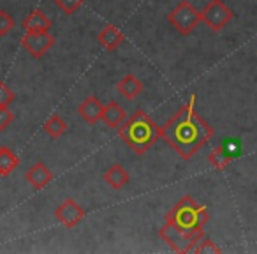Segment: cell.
<instances>
[{"mask_svg":"<svg viewBox=\"0 0 257 254\" xmlns=\"http://www.w3.org/2000/svg\"><path fill=\"white\" fill-rule=\"evenodd\" d=\"M213 127L196 111V96L161 127L162 138L185 161L192 159L213 138Z\"/></svg>","mask_w":257,"mask_h":254,"instance_id":"cell-1","label":"cell"},{"mask_svg":"<svg viewBox=\"0 0 257 254\" xmlns=\"http://www.w3.org/2000/svg\"><path fill=\"white\" fill-rule=\"evenodd\" d=\"M118 134L128 147L140 155L147 154L148 148L154 143H157L159 138H162L161 127L143 110L134 111L131 117L125 118L123 124L118 127Z\"/></svg>","mask_w":257,"mask_h":254,"instance_id":"cell-2","label":"cell"},{"mask_svg":"<svg viewBox=\"0 0 257 254\" xmlns=\"http://www.w3.org/2000/svg\"><path fill=\"white\" fill-rule=\"evenodd\" d=\"M208 219H210L208 208L197 203L192 196H183L166 214V222L185 231H201L206 226Z\"/></svg>","mask_w":257,"mask_h":254,"instance_id":"cell-3","label":"cell"},{"mask_svg":"<svg viewBox=\"0 0 257 254\" xmlns=\"http://www.w3.org/2000/svg\"><path fill=\"white\" fill-rule=\"evenodd\" d=\"M161 238L171 247L175 252H192L194 247L199 243V240L204 238V229L201 231H185V229H180L176 226L166 222L164 226L159 231Z\"/></svg>","mask_w":257,"mask_h":254,"instance_id":"cell-4","label":"cell"},{"mask_svg":"<svg viewBox=\"0 0 257 254\" xmlns=\"http://www.w3.org/2000/svg\"><path fill=\"white\" fill-rule=\"evenodd\" d=\"M168 20L182 36H189V34H192V30L199 25L201 11H197L189 0H182V2H178L176 8L169 13Z\"/></svg>","mask_w":257,"mask_h":254,"instance_id":"cell-5","label":"cell"},{"mask_svg":"<svg viewBox=\"0 0 257 254\" xmlns=\"http://www.w3.org/2000/svg\"><path fill=\"white\" fill-rule=\"evenodd\" d=\"M232 18H234V13L225 6L224 0H210L201 11V22L206 23L213 32H220Z\"/></svg>","mask_w":257,"mask_h":254,"instance_id":"cell-6","label":"cell"},{"mask_svg":"<svg viewBox=\"0 0 257 254\" xmlns=\"http://www.w3.org/2000/svg\"><path fill=\"white\" fill-rule=\"evenodd\" d=\"M22 44L34 58H43L53 48L55 37L50 34V30H34V32H25V36L22 37Z\"/></svg>","mask_w":257,"mask_h":254,"instance_id":"cell-7","label":"cell"},{"mask_svg":"<svg viewBox=\"0 0 257 254\" xmlns=\"http://www.w3.org/2000/svg\"><path fill=\"white\" fill-rule=\"evenodd\" d=\"M55 217H57L58 221L65 226V228L72 229L83 221V217H85V210L76 203V200L67 198V200H64L57 207V210H55Z\"/></svg>","mask_w":257,"mask_h":254,"instance_id":"cell-8","label":"cell"},{"mask_svg":"<svg viewBox=\"0 0 257 254\" xmlns=\"http://www.w3.org/2000/svg\"><path fill=\"white\" fill-rule=\"evenodd\" d=\"M53 179L55 177H53V173H51V170L48 168L43 161L34 162L29 168V172L25 173V180L34 189H44V187L53 182Z\"/></svg>","mask_w":257,"mask_h":254,"instance_id":"cell-9","label":"cell"},{"mask_svg":"<svg viewBox=\"0 0 257 254\" xmlns=\"http://www.w3.org/2000/svg\"><path fill=\"white\" fill-rule=\"evenodd\" d=\"M102 110H104V104L100 103L99 97L88 96L78 106V115L86 122V124L93 125V124H97L100 118H102Z\"/></svg>","mask_w":257,"mask_h":254,"instance_id":"cell-10","label":"cell"},{"mask_svg":"<svg viewBox=\"0 0 257 254\" xmlns=\"http://www.w3.org/2000/svg\"><path fill=\"white\" fill-rule=\"evenodd\" d=\"M127 115H125V110L116 103V101H109L107 104H104V110H102V118L100 120L111 127V129H118L121 124L125 122Z\"/></svg>","mask_w":257,"mask_h":254,"instance_id":"cell-11","label":"cell"},{"mask_svg":"<svg viewBox=\"0 0 257 254\" xmlns=\"http://www.w3.org/2000/svg\"><path fill=\"white\" fill-rule=\"evenodd\" d=\"M99 44H102L107 51H114L120 44H123L125 36L121 34V30L116 25H106L97 36Z\"/></svg>","mask_w":257,"mask_h":254,"instance_id":"cell-12","label":"cell"},{"mask_svg":"<svg viewBox=\"0 0 257 254\" xmlns=\"http://www.w3.org/2000/svg\"><path fill=\"white\" fill-rule=\"evenodd\" d=\"M128 180H131V175H128V172L121 164H113L111 168H107L104 172V182L116 191L123 189L128 184Z\"/></svg>","mask_w":257,"mask_h":254,"instance_id":"cell-13","label":"cell"},{"mask_svg":"<svg viewBox=\"0 0 257 254\" xmlns=\"http://www.w3.org/2000/svg\"><path fill=\"white\" fill-rule=\"evenodd\" d=\"M116 89H118V92L125 97V99L133 101V99H136L141 92H143L145 85H143V81L138 79L134 74H125L123 78L118 81Z\"/></svg>","mask_w":257,"mask_h":254,"instance_id":"cell-14","label":"cell"},{"mask_svg":"<svg viewBox=\"0 0 257 254\" xmlns=\"http://www.w3.org/2000/svg\"><path fill=\"white\" fill-rule=\"evenodd\" d=\"M22 27L25 32H34V30H50L51 20L46 16V13L41 9H34L29 16L22 22Z\"/></svg>","mask_w":257,"mask_h":254,"instance_id":"cell-15","label":"cell"},{"mask_svg":"<svg viewBox=\"0 0 257 254\" xmlns=\"http://www.w3.org/2000/svg\"><path fill=\"white\" fill-rule=\"evenodd\" d=\"M20 166V157L9 147H0V177H9Z\"/></svg>","mask_w":257,"mask_h":254,"instance_id":"cell-16","label":"cell"},{"mask_svg":"<svg viewBox=\"0 0 257 254\" xmlns=\"http://www.w3.org/2000/svg\"><path fill=\"white\" fill-rule=\"evenodd\" d=\"M65 131H67V122H65L60 115H51V117L44 122V133L50 138H53V140L60 138Z\"/></svg>","mask_w":257,"mask_h":254,"instance_id":"cell-17","label":"cell"},{"mask_svg":"<svg viewBox=\"0 0 257 254\" xmlns=\"http://www.w3.org/2000/svg\"><path fill=\"white\" fill-rule=\"evenodd\" d=\"M208 161L215 170H225L229 166V162L232 161V155L224 147H218L215 150H211V154L208 155Z\"/></svg>","mask_w":257,"mask_h":254,"instance_id":"cell-18","label":"cell"},{"mask_svg":"<svg viewBox=\"0 0 257 254\" xmlns=\"http://www.w3.org/2000/svg\"><path fill=\"white\" fill-rule=\"evenodd\" d=\"M192 252H196V254H218V252H222V249L211 238H206V236H204V238L199 240V243L194 247Z\"/></svg>","mask_w":257,"mask_h":254,"instance_id":"cell-19","label":"cell"},{"mask_svg":"<svg viewBox=\"0 0 257 254\" xmlns=\"http://www.w3.org/2000/svg\"><path fill=\"white\" fill-rule=\"evenodd\" d=\"M85 0H55V4L62 9L67 16H72L79 11V8L83 6Z\"/></svg>","mask_w":257,"mask_h":254,"instance_id":"cell-20","label":"cell"},{"mask_svg":"<svg viewBox=\"0 0 257 254\" xmlns=\"http://www.w3.org/2000/svg\"><path fill=\"white\" fill-rule=\"evenodd\" d=\"M15 23H16L15 18H13L8 11L0 9V37L8 36V34L15 29Z\"/></svg>","mask_w":257,"mask_h":254,"instance_id":"cell-21","label":"cell"},{"mask_svg":"<svg viewBox=\"0 0 257 254\" xmlns=\"http://www.w3.org/2000/svg\"><path fill=\"white\" fill-rule=\"evenodd\" d=\"M15 120V113L9 110V106H0V133H4Z\"/></svg>","mask_w":257,"mask_h":254,"instance_id":"cell-22","label":"cell"},{"mask_svg":"<svg viewBox=\"0 0 257 254\" xmlns=\"http://www.w3.org/2000/svg\"><path fill=\"white\" fill-rule=\"evenodd\" d=\"M15 99H16L15 92L4 81H0V106H9Z\"/></svg>","mask_w":257,"mask_h":254,"instance_id":"cell-23","label":"cell"}]
</instances>
